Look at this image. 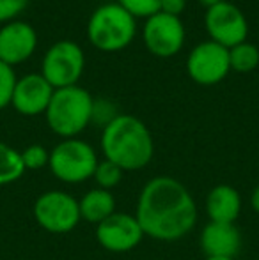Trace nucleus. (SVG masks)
Listing matches in <instances>:
<instances>
[{
  "mask_svg": "<svg viewBox=\"0 0 259 260\" xmlns=\"http://www.w3.org/2000/svg\"><path fill=\"white\" fill-rule=\"evenodd\" d=\"M23 172L25 167L21 161V152L0 142V186L14 182L23 175Z\"/></svg>",
  "mask_w": 259,
  "mask_h": 260,
  "instance_id": "nucleus-17",
  "label": "nucleus"
},
{
  "mask_svg": "<svg viewBox=\"0 0 259 260\" xmlns=\"http://www.w3.org/2000/svg\"><path fill=\"white\" fill-rule=\"evenodd\" d=\"M21 161H23V167L25 170H39L43 168L45 165H48L50 161V154L43 145H31L27 147L23 152H21Z\"/></svg>",
  "mask_w": 259,
  "mask_h": 260,
  "instance_id": "nucleus-22",
  "label": "nucleus"
},
{
  "mask_svg": "<svg viewBox=\"0 0 259 260\" xmlns=\"http://www.w3.org/2000/svg\"><path fill=\"white\" fill-rule=\"evenodd\" d=\"M85 57L76 43L59 41L46 52L43 58V73L45 80L53 89L76 85L82 76Z\"/></svg>",
  "mask_w": 259,
  "mask_h": 260,
  "instance_id": "nucleus-6",
  "label": "nucleus"
},
{
  "mask_svg": "<svg viewBox=\"0 0 259 260\" xmlns=\"http://www.w3.org/2000/svg\"><path fill=\"white\" fill-rule=\"evenodd\" d=\"M38 46L36 30L25 21H11L0 28V60L11 66L27 60Z\"/></svg>",
  "mask_w": 259,
  "mask_h": 260,
  "instance_id": "nucleus-12",
  "label": "nucleus"
},
{
  "mask_svg": "<svg viewBox=\"0 0 259 260\" xmlns=\"http://www.w3.org/2000/svg\"><path fill=\"white\" fill-rule=\"evenodd\" d=\"M101 149L105 159L116 163L121 170H140L155 152L149 129L133 115H118L105 126Z\"/></svg>",
  "mask_w": 259,
  "mask_h": 260,
  "instance_id": "nucleus-2",
  "label": "nucleus"
},
{
  "mask_svg": "<svg viewBox=\"0 0 259 260\" xmlns=\"http://www.w3.org/2000/svg\"><path fill=\"white\" fill-rule=\"evenodd\" d=\"M98 157L89 144L76 138L61 142L50 152V170L57 179L64 182H82L94 175Z\"/></svg>",
  "mask_w": 259,
  "mask_h": 260,
  "instance_id": "nucleus-5",
  "label": "nucleus"
},
{
  "mask_svg": "<svg viewBox=\"0 0 259 260\" xmlns=\"http://www.w3.org/2000/svg\"><path fill=\"white\" fill-rule=\"evenodd\" d=\"M185 0H162L160 4V13H165V14H170V16H178L183 13L185 9Z\"/></svg>",
  "mask_w": 259,
  "mask_h": 260,
  "instance_id": "nucleus-24",
  "label": "nucleus"
},
{
  "mask_svg": "<svg viewBox=\"0 0 259 260\" xmlns=\"http://www.w3.org/2000/svg\"><path fill=\"white\" fill-rule=\"evenodd\" d=\"M94 101L85 89L78 85L55 89L46 108V120L53 133L73 138L93 120Z\"/></svg>",
  "mask_w": 259,
  "mask_h": 260,
  "instance_id": "nucleus-3",
  "label": "nucleus"
},
{
  "mask_svg": "<svg viewBox=\"0 0 259 260\" xmlns=\"http://www.w3.org/2000/svg\"><path fill=\"white\" fill-rule=\"evenodd\" d=\"M28 0H0V21L16 18L27 7Z\"/></svg>",
  "mask_w": 259,
  "mask_h": 260,
  "instance_id": "nucleus-23",
  "label": "nucleus"
},
{
  "mask_svg": "<svg viewBox=\"0 0 259 260\" xmlns=\"http://www.w3.org/2000/svg\"><path fill=\"white\" fill-rule=\"evenodd\" d=\"M53 87L43 75H27L16 82L11 105L21 115H39L46 112L53 96Z\"/></svg>",
  "mask_w": 259,
  "mask_h": 260,
  "instance_id": "nucleus-13",
  "label": "nucleus"
},
{
  "mask_svg": "<svg viewBox=\"0 0 259 260\" xmlns=\"http://www.w3.org/2000/svg\"><path fill=\"white\" fill-rule=\"evenodd\" d=\"M144 41L156 57H172L185 43V27L178 16L156 13L144 25Z\"/></svg>",
  "mask_w": 259,
  "mask_h": 260,
  "instance_id": "nucleus-10",
  "label": "nucleus"
},
{
  "mask_svg": "<svg viewBox=\"0 0 259 260\" xmlns=\"http://www.w3.org/2000/svg\"><path fill=\"white\" fill-rule=\"evenodd\" d=\"M119 4L128 11L131 16L151 18L153 14L160 13L162 0H119Z\"/></svg>",
  "mask_w": 259,
  "mask_h": 260,
  "instance_id": "nucleus-21",
  "label": "nucleus"
},
{
  "mask_svg": "<svg viewBox=\"0 0 259 260\" xmlns=\"http://www.w3.org/2000/svg\"><path fill=\"white\" fill-rule=\"evenodd\" d=\"M16 75L13 68L0 60V110L6 108L13 100L14 87H16Z\"/></svg>",
  "mask_w": 259,
  "mask_h": 260,
  "instance_id": "nucleus-20",
  "label": "nucleus"
},
{
  "mask_svg": "<svg viewBox=\"0 0 259 260\" xmlns=\"http://www.w3.org/2000/svg\"><path fill=\"white\" fill-rule=\"evenodd\" d=\"M93 177L101 189H108V191H110V188H116V186L121 182L123 170L116 163L105 159V161H101V163H98Z\"/></svg>",
  "mask_w": 259,
  "mask_h": 260,
  "instance_id": "nucleus-19",
  "label": "nucleus"
},
{
  "mask_svg": "<svg viewBox=\"0 0 259 260\" xmlns=\"http://www.w3.org/2000/svg\"><path fill=\"white\" fill-rule=\"evenodd\" d=\"M206 211L211 221L235 223L242 211V197L233 186H215L206 199Z\"/></svg>",
  "mask_w": 259,
  "mask_h": 260,
  "instance_id": "nucleus-15",
  "label": "nucleus"
},
{
  "mask_svg": "<svg viewBox=\"0 0 259 260\" xmlns=\"http://www.w3.org/2000/svg\"><path fill=\"white\" fill-rule=\"evenodd\" d=\"M229 69V50L215 41L200 43L188 55L187 71L199 85H215L222 82Z\"/></svg>",
  "mask_w": 259,
  "mask_h": 260,
  "instance_id": "nucleus-8",
  "label": "nucleus"
},
{
  "mask_svg": "<svg viewBox=\"0 0 259 260\" xmlns=\"http://www.w3.org/2000/svg\"><path fill=\"white\" fill-rule=\"evenodd\" d=\"M144 236L176 241L187 236L197 221V206L188 189L172 177H155L144 186L137 214Z\"/></svg>",
  "mask_w": 259,
  "mask_h": 260,
  "instance_id": "nucleus-1",
  "label": "nucleus"
},
{
  "mask_svg": "<svg viewBox=\"0 0 259 260\" xmlns=\"http://www.w3.org/2000/svg\"><path fill=\"white\" fill-rule=\"evenodd\" d=\"M250 206H252L254 211L259 214V186L252 191V197H250Z\"/></svg>",
  "mask_w": 259,
  "mask_h": 260,
  "instance_id": "nucleus-25",
  "label": "nucleus"
},
{
  "mask_svg": "<svg viewBox=\"0 0 259 260\" xmlns=\"http://www.w3.org/2000/svg\"><path fill=\"white\" fill-rule=\"evenodd\" d=\"M199 2L203 4V6H206L208 9H210V7L217 6V4H222V2H224V0H199Z\"/></svg>",
  "mask_w": 259,
  "mask_h": 260,
  "instance_id": "nucleus-26",
  "label": "nucleus"
},
{
  "mask_svg": "<svg viewBox=\"0 0 259 260\" xmlns=\"http://www.w3.org/2000/svg\"><path fill=\"white\" fill-rule=\"evenodd\" d=\"M206 28L208 34L211 36V41L218 43L227 50L240 43H245L249 34V25L243 13L235 4H229L225 0L208 9Z\"/></svg>",
  "mask_w": 259,
  "mask_h": 260,
  "instance_id": "nucleus-9",
  "label": "nucleus"
},
{
  "mask_svg": "<svg viewBox=\"0 0 259 260\" xmlns=\"http://www.w3.org/2000/svg\"><path fill=\"white\" fill-rule=\"evenodd\" d=\"M229 64L231 69L238 73L254 71L259 64V50L250 43H240V45L229 48Z\"/></svg>",
  "mask_w": 259,
  "mask_h": 260,
  "instance_id": "nucleus-18",
  "label": "nucleus"
},
{
  "mask_svg": "<svg viewBox=\"0 0 259 260\" xmlns=\"http://www.w3.org/2000/svg\"><path fill=\"white\" fill-rule=\"evenodd\" d=\"M206 260H233V258H229V257H208Z\"/></svg>",
  "mask_w": 259,
  "mask_h": 260,
  "instance_id": "nucleus-27",
  "label": "nucleus"
},
{
  "mask_svg": "<svg viewBox=\"0 0 259 260\" xmlns=\"http://www.w3.org/2000/svg\"><path fill=\"white\" fill-rule=\"evenodd\" d=\"M242 246V234L235 223L210 221L200 234V248L208 257L233 258Z\"/></svg>",
  "mask_w": 259,
  "mask_h": 260,
  "instance_id": "nucleus-14",
  "label": "nucleus"
},
{
  "mask_svg": "<svg viewBox=\"0 0 259 260\" xmlns=\"http://www.w3.org/2000/svg\"><path fill=\"white\" fill-rule=\"evenodd\" d=\"M144 232L135 216L125 212H114L105 221H101L96 229V239L105 250L123 253L133 250L140 244Z\"/></svg>",
  "mask_w": 259,
  "mask_h": 260,
  "instance_id": "nucleus-11",
  "label": "nucleus"
},
{
  "mask_svg": "<svg viewBox=\"0 0 259 260\" xmlns=\"http://www.w3.org/2000/svg\"><path fill=\"white\" fill-rule=\"evenodd\" d=\"M135 16H131L121 4H105L93 13L87 25L91 43L101 52H118L133 41Z\"/></svg>",
  "mask_w": 259,
  "mask_h": 260,
  "instance_id": "nucleus-4",
  "label": "nucleus"
},
{
  "mask_svg": "<svg viewBox=\"0 0 259 260\" xmlns=\"http://www.w3.org/2000/svg\"><path fill=\"white\" fill-rule=\"evenodd\" d=\"M78 207L80 218L100 225L116 212V199L108 189L96 188L83 195V199L78 202Z\"/></svg>",
  "mask_w": 259,
  "mask_h": 260,
  "instance_id": "nucleus-16",
  "label": "nucleus"
},
{
  "mask_svg": "<svg viewBox=\"0 0 259 260\" xmlns=\"http://www.w3.org/2000/svg\"><path fill=\"white\" fill-rule=\"evenodd\" d=\"M34 216L39 226L52 234L71 232L82 219L78 202L64 191L43 193L34 204Z\"/></svg>",
  "mask_w": 259,
  "mask_h": 260,
  "instance_id": "nucleus-7",
  "label": "nucleus"
}]
</instances>
